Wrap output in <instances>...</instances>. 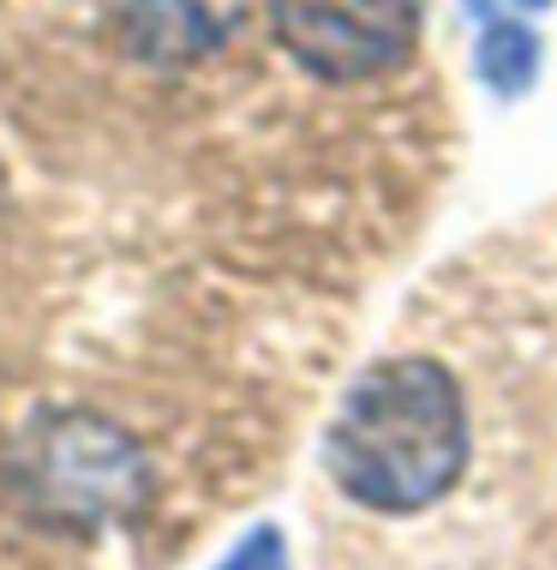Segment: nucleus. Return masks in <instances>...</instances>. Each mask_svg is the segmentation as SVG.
I'll list each match as a JSON object with an SVG mask.
<instances>
[{"instance_id": "4", "label": "nucleus", "mask_w": 557, "mask_h": 570, "mask_svg": "<svg viewBox=\"0 0 557 570\" xmlns=\"http://www.w3.org/2000/svg\"><path fill=\"white\" fill-rule=\"evenodd\" d=\"M246 19V0H127L120 7V42L150 67H186L216 55L235 24Z\"/></svg>"}, {"instance_id": "5", "label": "nucleus", "mask_w": 557, "mask_h": 570, "mask_svg": "<svg viewBox=\"0 0 557 570\" xmlns=\"http://www.w3.org/2000/svg\"><path fill=\"white\" fill-rule=\"evenodd\" d=\"M539 72V37L521 19H491L479 37V79L498 97H521Z\"/></svg>"}, {"instance_id": "1", "label": "nucleus", "mask_w": 557, "mask_h": 570, "mask_svg": "<svg viewBox=\"0 0 557 570\" xmlns=\"http://www.w3.org/2000/svg\"><path fill=\"white\" fill-rule=\"evenodd\" d=\"M324 456L336 487L366 511L408 517L438 504L468 469V409L450 366L396 354L360 373Z\"/></svg>"}, {"instance_id": "3", "label": "nucleus", "mask_w": 557, "mask_h": 570, "mask_svg": "<svg viewBox=\"0 0 557 570\" xmlns=\"http://www.w3.org/2000/svg\"><path fill=\"white\" fill-rule=\"evenodd\" d=\"M37 481L42 504L54 517H108V511H127L145 487V456L132 451L115 426L102 421H67L54 433L37 439Z\"/></svg>"}, {"instance_id": "6", "label": "nucleus", "mask_w": 557, "mask_h": 570, "mask_svg": "<svg viewBox=\"0 0 557 570\" xmlns=\"http://www.w3.org/2000/svg\"><path fill=\"white\" fill-rule=\"evenodd\" d=\"M216 570H288V547H282V534H276L270 522H265V529L246 534V541L228 552V559L216 564Z\"/></svg>"}, {"instance_id": "2", "label": "nucleus", "mask_w": 557, "mask_h": 570, "mask_svg": "<svg viewBox=\"0 0 557 570\" xmlns=\"http://www.w3.org/2000/svg\"><path fill=\"white\" fill-rule=\"evenodd\" d=\"M282 49L324 85L396 72L420 37V0H270Z\"/></svg>"}, {"instance_id": "7", "label": "nucleus", "mask_w": 557, "mask_h": 570, "mask_svg": "<svg viewBox=\"0 0 557 570\" xmlns=\"http://www.w3.org/2000/svg\"><path fill=\"white\" fill-rule=\"evenodd\" d=\"M516 7H551V0H516Z\"/></svg>"}]
</instances>
